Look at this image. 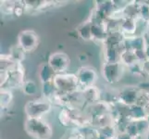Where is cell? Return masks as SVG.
<instances>
[{
    "label": "cell",
    "mask_w": 149,
    "mask_h": 139,
    "mask_svg": "<svg viewBox=\"0 0 149 139\" xmlns=\"http://www.w3.org/2000/svg\"><path fill=\"white\" fill-rule=\"evenodd\" d=\"M60 123L65 127L75 128V130L80 129L91 123V118L89 114H84L77 107H64L60 110L58 115Z\"/></svg>",
    "instance_id": "cell-1"
},
{
    "label": "cell",
    "mask_w": 149,
    "mask_h": 139,
    "mask_svg": "<svg viewBox=\"0 0 149 139\" xmlns=\"http://www.w3.org/2000/svg\"><path fill=\"white\" fill-rule=\"evenodd\" d=\"M24 129L33 139H50L53 135L52 127L43 118H26Z\"/></svg>",
    "instance_id": "cell-2"
},
{
    "label": "cell",
    "mask_w": 149,
    "mask_h": 139,
    "mask_svg": "<svg viewBox=\"0 0 149 139\" xmlns=\"http://www.w3.org/2000/svg\"><path fill=\"white\" fill-rule=\"evenodd\" d=\"M24 82V69L22 63H16L8 71H1L2 89L22 88Z\"/></svg>",
    "instance_id": "cell-3"
},
{
    "label": "cell",
    "mask_w": 149,
    "mask_h": 139,
    "mask_svg": "<svg viewBox=\"0 0 149 139\" xmlns=\"http://www.w3.org/2000/svg\"><path fill=\"white\" fill-rule=\"evenodd\" d=\"M53 83L56 90L61 95H70L79 91V83L77 75L74 73L56 74Z\"/></svg>",
    "instance_id": "cell-4"
},
{
    "label": "cell",
    "mask_w": 149,
    "mask_h": 139,
    "mask_svg": "<svg viewBox=\"0 0 149 139\" xmlns=\"http://www.w3.org/2000/svg\"><path fill=\"white\" fill-rule=\"evenodd\" d=\"M52 110V103L47 98L28 101L24 106V112L27 118H43Z\"/></svg>",
    "instance_id": "cell-5"
},
{
    "label": "cell",
    "mask_w": 149,
    "mask_h": 139,
    "mask_svg": "<svg viewBox=\"0 0 149 139\" xmlns=\"http://www.w3.org/2000/svg\"><path fill=\"white\" fill-rule=\"evenodd\" d=\"M124 73V66L120 62L104 63L102 67V76L109 85L118 83Z\"/></svg>",
    "instance_id": "cell-6"
},
{
    "label": "cell",
    "mask_w": 149,
    "mask_h": 139,
    "mask_svg": "<svg viewBox=\"0 0 149 139\" xmlns=\"http://www.w3.org/2000/svg\"><path fill=\"white\" fill-rule=\"evenodd\" d=\"M76 75L79 83V92L84 91L88 87L94 86L97 81V73L90 66L81 67Z\"/></svg>",
    "instance_id": "cell-7"
},
{
    "label": "cell",
    "mask_w": 149,
    "mask_h": 139,
    "mask_svg": "<svg viewBox=\"0 0 149 139\" xmlns=\"http://www.w3.org/2000/svg\"><path fill=\"white\" fill-rule=\"evenodd\" d=\"M142 94L138 86L129 85L125 86L119 90V98H118V103L121 105H124L127 107H131L132 105L137 104L139 97Z\"/></svg>",
    "instance_id": "cell-8"
},
{
    "label": "cell",
    "mask_w": 149,
    "mask_h": 139,
    "mask_svg": "<svg viewBox=\"0 0 149 139\" xmlns=\"http://www.w3.org/2000/svg\"><path fill=\"white\" fill-rule=\"evenodd\" d=\"M39 37L37 34L32 30L22 31L18 35V45L25 52H31L37 47Z\"/></svg>",
    "instance_id": "cell-9"
},
{
    "label": "cell",
    "mask_w": 149,
    "mask_h": 139,
    "mask_svg": "<svg viewBox=\"0 0 149 139\" xmlns=\"http://www.w3.org/2000/svg\"><path fill=\"white\" fill-rule=\"evenodd\" d=\"M47 63L56 74H60L65 73L66 71L68 70L70 59L69 56L63 52H55L49 56Z\"/></svg>",
    "instance_id": "cell-10"
},
{
    "label": "cell",
    "mask_w": 149,
    "mask_h": 139,
    "mask_svg": "<svg viewBox=\"0 0 149 139\" xmlns=\"http://www.w3.org/2000/svg\"><path fill=\"white\" fill-rule=\"evenodd\" d=\"M123 51L122 46H111L105 45L104 48V59L106 63L120 62V55Z\"/></svg>",
    "instance_id": "cell-11"
},
{
    "label": "cell",
    "mask_w": 149,
    "mask_h": 139,
    "mask_svg": "<svg viewBox=\"0 0 149 139\" xmlns=\"http://www.w3.org/2000/svg\"><path fill=\"white\" fill-rule=\"evenodd\" d=\"M81 93L84 103L88 104L89 106L95 104V103L101 100V91L95 85L88 87Z\"/></svg>",
    "instance_id": "cell-12"
},
{
    "label": "cell",
    "mask_w": 149,
    "mask_h": 139,
    "mask_svg": "<svg viewBox=\"0 0 149 139\" xmlns=\"http://www.w3.org/2000/svg\"><path fill=\"white\" fill-rule=\"evenodd\" d=\"M137 20H133L130 18H123L120 22V30L122 33V34L124 35V37H132L134 36L136 30H137Z\"/></svg>",
    "instance_id": "cell-13"
},
{
    "label": "cell",
    "mask_w": 149,
    "mask_h": 139,
    "mask_svg": "<svg viewBox=\"0 0 149 139\" xmlns=\"http://www.w3.org/2000/svg\"><path fill=\"white\" fill-rule=\"evenodd\" d=\"M37 75L42 84L49 83V82H53L56 73L55 71L51 68L48 63H42L38 68Z\"/></svg>",
    "instance_id": "cell-14"
},
{
    "label": "cell",
    "mask_w": 149,
    "mask_h": 139,
    "mask_svg": "<svg viewBox=\"0 0 149 139\" xmlns=\"http://www.w3.org/2000/svg\"><path fill=\"white\" fill-rule=\"evenodd\" d=\"M77 33L81 39H83L84 41H93L94 36H93V22L92 20L89 19L85 20V22L81 24L78 30H77Z\"/></svg>",
    "instance_id": "cell-15"
},
{
    "label": "cell",
    "mask_w": 149,
    "mask_h": 139,
    "mask_svg": "<svg viewBox=\"0 0 149 139\" xmlns=\"http://www.w3.org/2000/svg\"><path fill=\"white\" fill-rule=\"evenodd\" d=\"M128 113L131 120H142L146 119L147 116V111L145 107L141 105H132L128 108Z\"/></svg>",
    "instance_id": "cell-16"
},
{
    "label": "cell",
    "mask_w": 149,
    "mask_h": 139,
    "mask_svg": "<svg viewBox=\"0 0 149 139\" xmlns=\"http://www.w3.org/2000/svg\"><path fill=\"white\" fill-rule=\"evenodd\" d=\"M42 93L45 96L50 102L54 99V97L58 95V90H56V86L53 82H49V83L42 84Z\"/></svg>",
    "instance_id": "cell-17"
},
{
    "label": "cell",
    "mask_w": 149,
    "mask_h": 139,
    "mask_svg": "<svg viewBox=\"0 0 149 139\" xmlns=\"http://www.w3.org/2000/svg\"><path fill=\"white\" fill-rule=\"evenodd\" d=\"M138 62V60L135 57V54L133 51L131 50H123L120 55V63L123 66L128 67L132 66V64H134Z\"/></svg>",
    "instance_id": "cell-18"
},
{
    "label": "cell",
    "mask_w": 149,
    "mask_h": 139,
    "mask_svg": "<svg viewBox=\"0 0 149 139\" xmlns=\"http://www.w3.org/2000/svg\"><path fill=\"white\" fill-rule=\"evenodd\" d=\"M25 51L20 47V46L17 44L11 47L9 51V57L11 58L15 62L17 63H22V60L25 59Z\"/></svg>",
    "instance_id": "cell-19"
},
{
    "label": "cell",
    "mask_w": 149,
    "mask_h": 139,
    "mask_svg": "<svg viewBox=\"0 0 149 139\" xmlns=\"http://www.w3.org/2000/svg\"><path fill=\"white\" fill-rule=\"evenodd\" d=\"M95 131L94 130H89L88 132L86 131H81L80 129L75 130V133L65 139H95Z\"/></svg>",
    "instance_id": "cell-20"
},
{
    "label": "cell",
    "mask_w": 149,
    "mask_h": 139,
    "mask_svg": "<svg viewBox=\"0 0 149 139\" xmlns=\"http://www.w3.org/2000/svg\"><path fill=\"white\" fill-rule=\"evenodd\" d=\"M23 94L27 96H33L38 92V86L35 82L32 80H26L22 86Z\"/></svg>",
    "instance_id": "cell-21"
},
{
    "label": "cell",
    "mask_w": 149,
    "mask_h": 139,
    "mask_svg": "<svg viewBox=\"0 0 149 139\" xmlns=\"http://www.w3.org/2000/svg\"><path fill=\"white\" fill-rule=\"evenodd\" d=\"M139 19L143 20L146 23L149 22V2H140Z\"/></svg>",
    "instance_id": "cell-22"
},
{
    "label": "cell",
    "mask_w": 149,
    "mask_h": 139,
    "mask_svg": "<svg viewBox=\"0 0 149 139\" xmlns=\"http://www.w3.org/2000/svg\"><path fill=\"white\" fill-rule=\"evenodd\" d=\"M13 96L9 89H1V108H7L12 101Z\"/></svg>",
    "instance_id": "cell-23"
},
{
    "label": "cell",
    "mask_w": 149,
    "mask_h": 139,
    "mask_svg": "<svg viewBox=\"0 0 149 139\" xmlns=\"http://www.w3.org/2000/svg\"><path fill=\"white\" fill-rule=\"evenodd\" d=\"M15 2L12 1H3L1 2V10L3 13L12 14L14 11Z\"/></svg>",
    "instance_id": "cell-24"
},
{
    "label": "cell",
    "mask_w": 149,
    "mask_h": 139,
    "mask_svg": "<svg viewBox=\"0 0 149 139\" xmlns=\"http://www.w3.org/2000/svg\"><path fill=\"white\" fill-rule=\"evenodd\" d=\"M129 69L130 73H132L133 75H136V76H141V75H145L143 74V68H142V64L141 62H136L134 64H132V66L128 67Z\"/></svg>",
    "instance_id": "cell-25"
},
{
    "label": "cell",
    "mask_w": 149,
    "mask_h": 139,
    "mask_svg": "<svg viewBox=\"0 0 149 139\" xmlns=\"http://www.w3.org/2000/svg\"><path fill=\"white\" fill-rule=\"evenodd\" d=\"M135 54V57L137 60L139 62H143V60L146 59V50L145 49H141V50H136V51H133Z\"/></svg>",
    "instance_id": "cell-26"
},
{
    "label": "cell",
    "mask_w": 149,
    "mask_h": 139,
    "mask_svg": "<svg viewBox=\"0 0 149 139\" xmlns=\"http://www.w3.org/2000/svg\"><path fill=\"white\" fill-rule=\"evenodd\" d=\"M141 64H142V68H143V74L149 76V59L143 60V62H141Z\"/></svg>",
    "instance_id": "cell-27"
},
{
    "label": "cell",
    "mask_w": 149,
    "mask_h": 139,
    "mask_svg": "<svg viewBox=\"0 0 149 139\" xmlns=\"http://www.w3.org/2000/svg\"><path fill=\"white\" fill-rule=\"evenodd\" d=\"M115 139H134V138L132 137L130 135H128L125 132V133H119Z\"/></svg>",
    "instance_id": "cell-28"
},
{
    "label": "cell",
    "mask_w": 149,
    "mask_h": 139,
    "mask_svg": "<svg viewBox=\"0 0 149 139\" xmlns=\"http://www.w3.org/2000/svg\"><path fill=\"white\" fill-rule=\"evenodd\" d=\"M146 59H149V45H146Z\"/></svg>",
    "instance_id": "cell-29"
},
{
    "label": "cell",
    "mask_w": 149,
    "mask_h": 139,
    "mask_svg": "<svg viewBox=\"0 0 149 139\" xmlns=\"http://www.w3.org/2000/svg\"><path fill=\"white\" fill-rule=\"evenodd\" d=\"M145 139H149V131H148V133H146V135L145 136Z\"/></svg>",
    "instance_id": "cell-30"
},
{
    "label": "cell",
    "mask_w": 149,
    "mask_h": 139,
    "mask_svg": "<svg viewBox=\"0 0 149 139\" xmlns=\"http://www.w3.org/2000/svg\"><path fill=\"white\" fill-rule=\"evenodd\" d=\"M146 121H147V122H148V125H149V114H147V116H146Z\"/></svg>",
    "instance_id": "cell-31"
}]
</instances>
